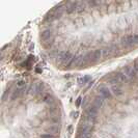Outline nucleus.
I'll return each instance as SVG.
<instances>
[{
  "label": "nucleus",
  "instance_id": "obj_1",
  "mask_svg": "<svg viewBox=\"0 0 138 138\" xmlns=\"http://www.w3.org/2000/svg\"><path fill=\"white\" fill-rule=\"evenodd\" d=\"M121 73L126 76V78L128 79V81L133 80L136 77H138L137 74H136V72H135V70H134V67H133V66H127V67H125L123 70H121Z\"/></svg>",
  "mask_w": 138,
  "mask_h": 138
},
{
  "label": "nucleus",
  "instance_id": "obj_2",
  "mask_svg": "<svg viewBox=\"0 0 138 138\" xmlns=\"http://www.w3.org/2000/svg\"><path fill=\"white\" fill-rule=\"evenodd\" d=\"M98 93L100 97H102L104 99H110L112 97L111 90L108 87H106V86H100L98 88Z\"/></svg>",
  "mask_w": 138,
  "mask_h": 138
},
{
  "label": "nucleus",
  "instance_id": "obj_3",
  "mask_svg": "<svg viewBox=\"0 0 138 138\" xmlns=\"http://www.w3.org/2000/svg\"><path fill=\"white\" fill-rule=\"evenodd\" d=\"M86 115L96 118L97 115H98V108H96L93 105H89L87 109H86Z\"/></svg>",
  "mask_w": 138,
  "mask_h": 138
},
{
  "label": "nucleus",
  "instance_id": "obj_4",
  "mask_svg": "<svg viewBox=\"0 0 138 138\" xmlns=\"http://www.w3.org/2000/svg\"><path fill=\"white\" fill-rule=\"evenodd\" d=\"M121 44L126 47H131L134 45V40H133V36H126L125 37H123L121 40Z\"/></svg>",
  "mask_w": 138,
  "mask_h": 138
},
{
  "label": "nucleus",
  "instance_id": "obj_5",
  "mask_svg": "<svg viewBox=\"0 0 138 138\" xmlns=\"http://www.w3.org/2000/svg\"><path fill=\"white\" fill-rule=\"evenodd\" d=\"M104 102H105V99L102 98V97H100V96H98V97H96V98H94L93 105L96 108H98V109H99V108H102L103 107V105H104Z\"/></svg>",
  "mask_w": 138,
  "mask_h": 138
},
{
  "label": "nucleus",
  "instance_id": "obj_6",
  "mask_svg": "<svg viewBox=\"0 0 138 138\" xmlns=\"http://www.w3.org/2000/svg\"><path fill=\"white\" fill-rule=\"evenodd\" d=\"M114 76L116 78H117V80L120 81V83H123V82H127V81H128V79H127L126 78V76L123 74V73H121V71H120V72H116L115 74H114Z\"/></svg>",
  "mask_w": 138,
  "mask_h": 138
},
{
  "label": "nucleus",
  "instance_id": "obj_7",
  "mask_svg": "<svg viewBox=\"0 0 138 138\" xmlns=\"http://www.w3.org/2000/svg\"><path fill=\"white\" fill-rule=\"evenodd\" d=\"M110 90H111V93L113 94V96H120L121 94V89L116 85H112L111 88H110Z\"/></svg>",
  "mask_w": 138,
  "mask_h": 138
},
{
  "label": "nucleus",
  "instance_id": "obj_8",
  "mask_svg": "<svg viewBox=\"0 0 138 138\" xmlns=\"http://www.w3.org/2000/svg\"><path fill=\"white\" fill-rule=\"evenodd\" d=\"M90 79L91 78L89 77V76H84V77H81L78 79V83H79L80 85H85L86 83H89Z\"/></svg>",
  "mask_w": 138,
  "mask_h": 138
},
{
  "label": "nucleus",
  "instance_id": "obj_9",
  "mask_svg": "<svg viewBox=\"0 0 138 138\" xmlns=\"http://www.w3.org/2000/svg\"><path fill=\"white\" fill-rule=\"evenodd\" d=\"M51 36H52V33H51L50 30H45L42 32V39L44 40H48Z\"/></svg>",
  "mask_w": 138,
  "mask_h": 138
},
{
  "label": "nucleus",
  "instance_id": "obj_10",
  "mask_svg": "<svg viewBox=\"0 0 138 138\" xmlns=\"http://www.w3.org/2000/svg\"><path fill=\"white\" fill-rule=\"evenodd\" d=\"M102 56V51L101 50H96L93 53V57L94 59H100Z\"/></svg>",
  "mask_w": 138,
  "mask_h": 138
},
{
  "label": "nucleus",
  "instance_id": "obj_11",
  "mask_svg": "<svg viewBox=\"0 0 138 138\" xmlns=\"http://www.w3.org/2000/svg\"><path fill=\"white\" fill-rule=\"evenodd\" d=\"M133 67H134L135 72H136V74H137V76H138V59L134 61V63H133Z\"/></svg>",
  "mask_w": 138,
  "mask_h": 138
},
{
  "label": "nucleus",
  "instance_id": "obj_12",
  "mask_svg": "<svg viewBox=\"0 0 138 138\" xmlns=\"http://www.w3.org/2000/svg\"><path fill=\"white\" fill-rule=\"evenodd\" d=\"M40 138H55L52 134H44L40 136Z\"/></svg>",
  "mask_w": 138,
  "mask_h": 138
},
{
  "label": "nucleus",
  "instance_id": "obj_13",
  "mask_svg": "<svg viewBox=\"0 0 138 138\" xmlns=\"http://www.w3.org/2000/svg\"><path fill=\"white\" fill-rule=\"evenodd\" d=\"M133 40H134V45L138 44V34H135V36H133Z\"/></svg>",
  "mask_w": 138,
  "mask_h": 138
},
{
  "label": "nucleus",
  "instance_id": "obj_14",
  "mask_svg": "<svg viewBox=\"0 0 138 138\" xmlns=\"http://www.w3.org/2000/svg\"><path fill=\"white\" fill-rule=\"evenodd\" d=\"M50 132H52V133H54V132H57L58 131V128L57 127H51V128L49 129Z\"/></svg>",
  "mask_w": 138,
  "mask_h": 138
},
{
  "label": "nucleus",
  "instance_id": "obj_15",
  "mask_svg": "<svg viewBox=\"0 0 138 138\" xmlns=\"http://www.w3.org/2000/svg\"><path fill=\"white\" fill-rule=\"evenodd\" d=\"M81 100H82V98H81V97H79V98L77 99V101H76V106H77V107H79V106H80V104H81Z\"/></svg>",
  "mask_w": 138,
  "mask_h": 138
}]
</instances>
